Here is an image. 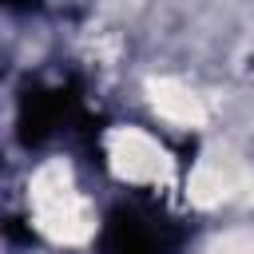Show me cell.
<instances>
[{"instance_id":"cell-1","label":"cell","mask_w":254,"mask_h":254,"mask_svg":"<svg viewBox=\"0 0 254 254\" xmlns=\"http://www.w3.org/2000/svg\"><path fill=\"white\" fill-rule=\"evenodd\" d=\"M28 198H32V218L36 230L56 242V246H83L95 234V210L83 198V190L75 187L67 163L52 159L44 163L32 183H28Z\"/></svg>"},{"instance_id":"cell-2","label":"cell","mask_w":254,"mask_h":254,"mask_svg":"<svg viewBox=\"0 0 254 254\" xmlns=\"http://www.w3.org/2000/svg\"><path fill=\"white\" fill-rule=\"evenodd\" d=\"M103 147H107V167H111V175L119 183L163 187L175 175V163H171L167 147L143 127H111Z\"/></svg>"},{"instance_id":"cell-3","label":"cell","mask_w":254,"mask_h":254,"mask_svg":"<svg viewBox=\"0 0 254 254\" xmlns=\"http://www.w3.org/2000/svg\"><path fill=\"white\" fill-rule=\"evenodd\" d=\"M246 183H250V171H246V163L238 155H230V151H206L190 167V175H187V198L194 206L210 210V206L230 202Z\"/></svg>"},{"instance_id":"cell-4","label":"cell","mask_w":254,"mask_h":254,"mask_svg":"<svg viewBox=\"0 0 254 254\" xmlns=\"http://www.w3.org/2000/svg\"><path fill=\"white\" fill-rule=\"evenodd\" d=\"M147 99L159 111V119H167L175 127H202L206 123V103L179 79H167V75L147 79Z\"/></svg>"},{"instance_id":"cell-5","label":"cell","mask_w":254,"mask_h":254,"mask_svg":"<svg viewBox=\"0 0 254 254\" xmlns=\"http://www.w3.org/2000/svg\"><path fill=\"white\" fill-rule=\"evenodd\" d=\"M214 254H254V238H226V242H218Z\"/></svg>"}]
</instances>
